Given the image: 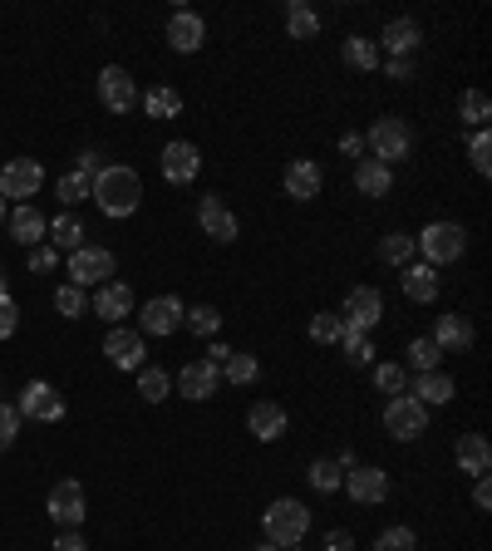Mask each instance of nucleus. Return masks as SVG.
<instances>
[{"mask_svg":"<svg viewBox=\"0 0 492 551\" xmlns=\"http://www.w3.org/2000/svg\"><path fill=\"white\" fill-rule=\"evenodd\" d=\"M89 197L99 202L104 217H133L143 207V178L128 163H104L89 183Z\"/></svg>","mask_w":492,"mask_h":551,"instance_id":"obj_1","label":"nucleus"},{"mask_svg":"<svg viewBox=\"0 0 492 551\" xmlns=\"http://www.w3.org/2000/svg\"><path fill=\"white\" fill-rule=\"evenodd\" d=\"M261 532H266V542H276V547H301L310 532L306 502H301V497H276V502H266Z\"/></svg>","mask_w":492,"mask_h":551,"instance_id":"obj_2","label":"nucleus"},{"mask_svg":"<svg viewBox=\"0 0 492 551\" xmlns=\"http://www.w3.org/2000/svg\"><path fill=\"white\" fill-rule=\"evenodd\" d=\"M365 148H369V158H379L384 168H394V163H404V158L414 153V133H409V123H404V119L384 114V119L369 123Z\"/></svg>","mask_w":492,"mask_h":551,"instance_id":"obj_3","label":"nucleus"},{"mask_svg":"<svg viewBox=\"0 0 492 551\" xmlns=\"http://www.w3.org/2000/svg\"><path fill=\"white\" fill-rule=\"evenodd\" d=\"M414 251H424V266H448V261H463L468 251V232L463 222H429L419 237H414Z\"/></svg>","mask_w":492,"mask_h":551,"instance_id":"obj_4","label":"nucleus"},{"mask_svg":"<svg viewBox=\"0 0 492 551\" xmlns=\"http://www.w3.org/2000/svg\"><path fill=\"white\" fill-rule=\"evenodd\" d=\"M384 433L399 438V443L424 438V433H429V409H424L419 399H409V394H394V399L384 404Z\"/></svg>","mask_w":492,"mask_h":551,"instance_id":"obj_5","label":"nucleus"},{"mask_svg":"<svg viewBox=\"0 0 492 551\" xmlns=\"http://www.w3.org/2000/svg\"><path fill=\"white\" fill-rule=\"evenodd\" d=\"M114 251L109 246H79V251H69V286H104V281H114Z\"/></svg>","mask_w":492,"mask_h":551,"instance_id":"obj_6","label":"nucleus"},{"mask_svg":"<svg viewBox=\"0 0 492 551\" xmlns=\"http://www.w3.org/2000/svg\"><path fill=\"white\" fill-rule=\"evenodd\" d=\"M20 419H40V424H60L64 419V394L50 384V379H30L20 389V404H15Z\"/></svg>","mask_w":492,"mask_h":551,"instance_id":"obj_7","label":"nucleus"},{"mask_svg":"<svg viewBox=\"0 0 492 551\" xmlns=\"http://www.w3.org/2000/svg\"><path fill=\"white\" fill-rule=\"evenodd\" d=\"M45 183V168L35 163V158H10L5 168H0V197L5 202H15V207H25L35 192Z\"/></svg>","mask_w":492,"mask_h":551,"instance_id":"obj_8","label":"nucleus"},{"mask_svg":"<svg viewBox=\"0 0 492 551\" xmlns=\"http://www.w3.org/2000/svg\"><path fill=\"white\" fill-rule=\"evenodd\" d=\"M45 512L60 522V532H74L84 517H89V497H84V483H74V478H64L50 488V502H45Z\"/></svg>","mask_w":492,"mask_h":551,"instance_id":"obj_9","label":"nucleus"},{"mask_svg":"<svg viewBox=\"0 0 492 551\" xmlns=\"http://www.w3.org/2000/svg\"><path fill=\"white\" fill-rule=\"evenodd\" d=\"M379 320H384V296H379L374 286H355V291L345 296L340 325H345V330H355V335H369Z\"/></svg>","mask_w":492,"mask_h":551,"instance_id":"obj_10","label":"nucleus"},{"mask_svg":"<svg viewBox=\"0 0 492 551\" xmlns=\"http://www.w3.org/2000/svg\"><path fill=\"white\" fill-rule=\"evenodd\" d=\"M99 104H104L109 114L138 109V84H133V74H128L123 64H109V69L99 74Z\"/></svg>","mask_w":492,"mask_h":551,"instance_id":"obj_11","label":"nucleus"},{"mask_svg":"<svg viewBox=\"0 0 492 551\" xmlns=\"http://www.w3.org/2000/svg\"><path fill=\"white\" fill-rule=\"evenodd\" d=\"M197 227H202V232H207L212 242H227V246L242 237V227H237V212H232V207H227V202H222L217 192L197 202Z\"/></svg>","mask_w":492,"mask_h":551,"instance_id":"obj_12","label":"nucleus"},{"mask_svg":"<svg viewBox=\"0 0 492 551\" xmlns=\"http://www.w3.org/2000/svg\"><path fill=\"white\" fill-rule=\"evenodd\" d=\"M340 488L350 492V502L374 507V502H384V497H389V473H384V468H369V463H355V468L345 473V483H340Z\"/></svg>","mask_w":492,"mask_h":551,"instance_id":"obj_13","label":"nucleus"},{"mask_svg":"<svg viewBox=\"0 0 492 551\" xmlns=\"http://www.w3.org/2000/svg\"><path fill=\"white\" fill-rule=\"evenodd\" d=\"M183 315H187V306L178 301V296H153L148 306H143V330L138 335H178L183 330Z\"/></svg>","mask_w":492,"mask_h":551,"instance_id":"obj_14","label":"nucleus"},{"mask_svg":"<svg viewBox=\"0 0 492 551\" xmlns=\"http://www.w3.org/2000/svg\"><path fill=\"white\" fill-rule=\"evenodd\" d=\"M197 173H202V153H197V143L173 138V143L163 148V178H168L173 187H187Z\"/></svg>","mask_w":492,"mask_h":551,"instance_id":"obj_15","label":"nucleus"},{"mask_svg":"<svg viewBox=\"0 0 492 551\" xmlns=\"http://www.w3.org/2000/svg\"><path fill=\"white\" fill-rule=\"evenodd\" d=\"M168 45H173L178 55H197V50L207 45V20H202L197 10H173V15H168Z\"/></svg>","mask_w":492,"mask_h":551,"instance_id":"obj_16","label":"nucleus"},{"mask_svg":"<svg viewBox=\"0 0 492 551\" xmlns=\"http://www.w3.org/2000/svg\"><path fill=\"white\" fill-rule=\"evenodd\" d=\"M379 40H384V55H389V60H414V50L424 45V25L409 20V15H399V20L384 25ZM379 40H374V45H379Z\"/></svg>","mask_w":492,"mask_h":551,"instance_id":"obj_17","label":"nucleus"},{"mask_svg":"<svg viewBox=\"0 0 492 551\" xmlns=\"http://www.w3.org/2000/svg\"><path fill=\"white\" fill-rule=\"evenodd\" d=\"M429 340L438 345V355H468L473 350V320L468 315H438Z\"/></svg>","mask_w":492,"mask_h":551,"instance_id":"obj_18","label":"nucleus"},{"mask_svg":"<svg viewBox=\"0 0 492 551\" xmlns=\"http://www.w3.org/2000/svg\"><path fill=\"white\" fill-rule=\"evenodd\" d=\"M281 183H286V197L310 202V197H320L325 173H320V163H315V158H291V163H286V173H281Z\"/></svg>","mask_w":492,"mask_h":551,"instance_id":"obj_19","label":"nucleus"},{"mask_svg":"<svg viewBox=\"0 0 492 551\" xmlns=\"http://www.w3.org/2000/svg\"><path fill=\"white\" fill-rule=\"evenodd\" d=\"M404 394H409V399H419L424 409H443V404H453L458 384H453V374H443V369H429V374H414V384H409Z\"/></svg>","mask_w":492,"mask_h":551,"instance_id":"obj_20","label":"nucleus"},{"mask_svg":"<svg viewBox=\"0 0 492 551\" xmlns=\"http://www.w3.org/2000/svg\"><path fill=\"white\" fill-rule=\"evenodd\" d=\"M104 355H109V365L114 369H143V355H148V345H143V335L138 330H109V340H104Z\"/></svg>","mask_w":492,"mask_h":551,"instance_id":"obj_21","label":"nucleus"},{"mask_svg":"<svg viewBox=\"0 0 492 551\" xmlns=\"http://www.w3.org/2000/svg\"><path fill=\"white\" fill-rule=\"evenodd\" d=\"M178 389H183V399L202 404V399H212V394L222 389V369L207 365V360H192V365H183V374H178Z\"/></svg>","mask_w":492,"mask_h":551,"instance_id":"obj_22","label":"nucleus"},{"mask_svg":"<svg viewBox=\"0 0 492 551\" xmlns=\"http://www.w3.org/2000/svg\"><path fill=\"white\" fill-rule=\"evenodd\" d=\"M286 409L281 404H271V399H256L251 409H246V429H251V438H261V443H276L281 433H286Z\"/></svg>","mask_w":492,"mask_h":551,"instance_id":"obj_23","label":"nucleus"},{"mask_svg":"<svg viewBox=\"0 0 492 551\" xmlns=\"http://www.w3.org/2000/svg\"><path fill=\"white\" fill-rule=\"evenodd\" d=\"M453 458H458V468L473 473V478H488L492 473V443L483 433H463L458 448H453Z\"/></svg>","mask_w":492,"mask_h":551,"instance_id":"obj_24","label":"nucleus"},{"mask_svg":"<svg viewBox=\"0 0 492 551\" xmlns=\"http://www.w3.org/2000/svg\"><path fill=\"white\" fill-rule=\"evenodd\" d=\"M399 286H404V296H409L414 306H433V301H438V271L424 266V261H409L404 276H399Z\"/></svg>","mask_w":492,"mask_h":551,"instance_id":"obj_25","label":"nucleus"},{"mask_svg":"<svg viewBox=\"0 0 492 551\" xmlns=\"http://www.w3.org/2000/svg\"><path fill=\"white\" fill-rule=\"evenodd\" d=\"M5 227H10V237L25 246V251H30V246H40V242H45V232H50V222H45V217H40L30 202H25V207H10Z\"/></svg>","mask_w":492,"mask_h":551,"instance_id":"obj_26","label":"nucleus"},{"mask_svg":"<svg viewBox=\"0 0 492 551\" xmlns=\"http://www.w3.org/2000/svg\"><path fill=\"white\" fill-rule=\"evenodd\" d=\"M94 315H104L109 325H119L123 315H133V286L123 281H104L99 296H94Z\"/></svg>","mask_w":492,"mask_h":551,"instance_id":"obj_27","label":"nucleus"},{"mask_svg":"<svg viewBox=\"0 0 492 551\" xmlns=\"http://www.w3.org/2000/svg\"><path fill=\"white\" fill-rule=\"evenodd\" d=\"M355 187H360V197H389L394 168H384L379 158H360V163H355Z\"/></svg>","mask_w":492,"mask_h":551,"instance_id":"obj_28","label":"nucleus"},{"mask_svg":"<svg viewBox=\"0 0 492 551\" xmlns=\"http://www.w3.org/2000/svg\"><path fill=\"white\" fill-rule=\"evenodd\" d=\"M138 109H143L148 119H178V114H183V94L168 89V84H158V89L138 94Z\"/></svg>","mask_w":492,"mask_h":551,"instance_id":"obj_29","label":"nucleus"},{"mask_svg":"<svg viewBox=\"0 0 492 551\" xmlns=\"http://www.w3.org/2000/svg\"><path fill=\"white\" fill-rule=\"evenodd\" d=\"M340 55H345V64H350V69H360V74H374V69L384 64V55H379V45H374L369 35H345V45H340Z\"/></svg>","mask_w":492,"mask_h":551,"instance_id":"obj_30","label":"nucleus"},{"mask_svg":"<svg viewBox=\"0 0 492 551\" xmlns=\"http://www.w3.org/2000/svg\"><path fill=\"white\" fill-rule=\"evenodd\" d=\"M286 35H291V40H315V35H320V15L310 10L306 0H291V5H286Z\"/></svg>","mask_w":492,"mask_h":551,"instance_id":"obj_31","label":"nucleus"},{"mask_svg":"<svg viewBox=\"0 0 492 551\" xmlns=\"http://www.w3.org/2000/svg\"><path fill=\"white\" fill-rule=\"evenodd\" d=\"M458 119L468 123V128H488V119H492L488 94H483V89H463V94H458Z\"/></svg>","mask_w":492,"mask_h":551,"instance_id":"obj_32","label":"nucleus"},{"mask_svg":"<svg viewBox=\"0 0 492 551\" xmlns=\"http://www.w3.org/2000/svg\"><path fill=\"white\" fill-rule=\"evenodd\" d=\"M306 478H310V488L315 492L330 497V492H340V483H345V468H340L335 458H315V463L306 468Z\"/></svg>","mask_w":492,"mask_h":551,"instance_id":"obj_33","label":"nucleus"},{"mask_svg":"<svg viewBox=\"0 0 492 551\" xmlns=\"http://www.w3.org/2000/svg\"><path fill=\"white\" fill-rule=\"evenodd\" d=\"M138 394H143L148 404H163V399L173 394V379H168V369H158V365H143V369H138Z\"/></svg>","mask_w":492,"mask_h":551,"instance_id":"obj_34","label":"nucleus"},{"mask_svg":"<svg viewBox=\"0 0 492 551\" xmlns=\"http://www.w3.org/2000/svg\"><path fill=\"white\" fill-rule=\"evenodd\" d=\"M50 246H55V251H79V246H84V222L69 217V212L55 217V222H50Z\"/></svg>","mask_w":492,"mask_h":551,"instance_id":"obj_35","label":"nucleus"},{"mask_svg":"<svg viewBox=\"0 0 492 551\" xmlns=\"http://www.w3.org/2000/svg\"><path fill=\"white\" fill-rule=\"evenodd\" d=\"M222 379H227V384H256V379H261V360H256V355H242V350H232V355H227V365H222Z\"/></svg>","mask_w":492,"mask_h":551,"instance_id":"obj_36","label":"nucleus"},{"mask_svg":"<svg viewBox=\"0 0 492 551\" xmlns=\"http://www.w3.org/2000/svg\"><path fill=\"white\" fill-rule=\"evenodd\" d=\"M379 261H384V266H399V271H404V266L414 261V237H409V232H389V237L379 242Z\"/></svg>","mask_w":492,"mask_h":551,"instance_id":"obj_37","label":"nucleus"},{"mask_svg":"<svg viewBox=\"0 0 492 551\" xmlns=\"http://www.w3.org/2000/svg\"><path fill=\"white\" fill-rule=\"evenodd\" d=\"M340 350H345V365L350 369H369L374 365V355H379V350L369 345V335H355V330L340 335Z\"/></svg>","mask_w":492,"mask_h":551,"instance_id":"obj_38","label":"nucleus"},{"mask_svg":"<svg viewBox=\"0 0 492 551\" xmlns=\"http://www.w3.org/2000/svg\"><path fill=\"white\" fill-rule=\"evenodd\" d=\"M183 325H187V335H202V340H212L217 330H222V310L217 306H192L183 315Z\"/></svg>","mask_w":492,"mask_h":551,"instance_id":"obj_39","label":"nucleus"},{"mask_svg":"<svg viewBox=\"0 0 492 551\" xmlns=\"http://www.w3.org/2000/svg\"><path fill=\"white\" fill-rule=\"evenodd\" d=\"M340 335H345V325H340V315H335V310L310 315V340H315V345H340Z\"/></svg>","mask_w":492,"mask_h":551,"instance_id":"obj_40","label":"nucleus"},{"mask_svg":"<svg viewBox=\"0 0 492 551\" xmlns=\"http://www.w3.org/2000/svg\"><path fill=\"white\" fill-rule=\"evenodd\" d=\"M404 355H409V369H414V374H429V369H438V360H443V355H438V345H433L429 335L409 340V350H404Z\"/></svg>","mask_w":492,"mask_h":551,"instance_id":"obj_41","label":"nucleus"},{"mask_svg":"<svg viewBox=\"0 0 492 551\" xmlns=\"http://www.w3.org/2000/svg\"><path fill=\"white\" fill-rule=\"evenodd\" d=\"M374 369V389H379V394H404V389H409V369L404 365H389V360H384V365H369Z\"/></svg>","mask_w":492,"mask_h":551,"instance_id":"obj_42","label":"nucleus"},{"mask_svg":"<svg viewBox=\"0 0 492 551\" xmlns=\"http://www.w3.org/2000/svg\"><path fill=\"white\" fill-rule=\"evenodd\" d=\"M374 551H419V532L414 527H384L374 537Z\"/></svg>","mask_w":492,"mask_h":551,"instance_id":"obj_43","label":"nucleus"},{"mask_svg":"<svg viewBox=\"0 0 492 551\" xmlns=\"http://www.w3.org/2000/svg\"><path fill=\"white\" fill-rule=\"evenodd\" d=\"M468 158H473V173H478V178H492V133H488V128H478V133H473Z\"/></svg>","mask_w":492,"mask_h":551,"instance_id":"obj_44","label":"nucleus"},{"mask_svg":"<svg viewBox=\"0 0 492 551\" xmlns=\"http://www.w3.org/2000/svg\"><path fill=\"white\" fill-rule=\"evenodd\" d=\"M89 183H94V178L74 168V173H64L60 183H55V192H60V202H64V207H74V202H84V197H89Z\"/></svg>","mask_w":492,"mask_h":551,"instance_id":"obj_45","label":"nucleus"},{"mask_svg":"<svg viewBox=\"0 0 492 551\" xmlns=\"http://www.w3.org/2000/svg\"><path fill=\"white\" fill-rule=\"evenodd\" d=\"M84 306H89V301H84V291H79V286H60V291H55V310L69 315V320H79Z\"/></svg>","mask_w":492,"mask_h":551,"instance_id":"obj_46","label":"nucleus"},{"mask_svg":"<svg viewBox=\"0 0 492 551\" xmlns=\"http://www.w3.org/2000/svg\"><path fill=\"white\" fill-rule=\"evenodd\" d=\"M20 330V306H15V296H0V340H10Z\"/></svg>","mask_w":492,"mask_h":551,"instance_id":"obj_47","label":"nucleus"},{"mask_svg":"<svg viewBox=\"0 0 492 551\" xmlns=\"http://www.w3.org/2000/svg\"><path fill=\"white\" fill-rule=\"evenodd\" d=\"M15 433H20V414H15V404H0V453L15 443Z\"/></svg>","mask_w":492,"mask_h":551,"instance_id":"obj_48","label":"nucleus"},{"mask_svg":"<svg viewBox=\"0 0 492 551\" xmlns=\"http://www.w3.org/2000/svg\"><path fill=\"white\" fill-rule=\"evenodd\" d=\"M60 266V251L50 242H40V246H30V271H55Z\"/></svg>","mask_w":492,"mask_h":551,"instance_id":"obj_49","label":"nucleus"},{"mask_svg":"<svg viewBox=\"0 0 492 551\" xmlns=\"http://www.w3.org/2000/svg\"><path fill=\"white\" fill-rule=\"evenodd\" d=\"M384 74H389L394 84H409V79H414V60H384Z\"/></svg>","mask_w":492,"mask_h":551,"instance_id":"obj_50","label":"nucleus"},{"mask_svg":"<svg viewBox=\"0 0 492 551\" xmlns=\"http://www.w3.org/2000/svg\"><path fill=\"white\" fill-rule=\"evenodd\" d=\"M340 153L345 158H360L365 153V133H340Z\"/></svg>","mask_w":492,"mask_h":551,"instance_id":"obj_51","label":"nucleus"},{"mask_svg":"<svg viewBox=\"0 0 492 551\" xmlns=\"http://www.w3.org/2000/svg\"><path fill=\"white\" fill-rule=\"evenodd\" d=\"M325 551H355V537H350L345 527H335V532L325 537Z\"/></svg>","mask_w":492,"mask_h":551,"instance_id":"obj_52","label":"nucleus"},{"mask_svg":"<svg viewBox=\"0 0 492 551\" xmlns=\"http://www.w3.org/2000/svg\"><path fill=\"white\" fill-rule=\"evenodd\" d=\"M473 507H478V512H488V507H492V483H488V478H478V483H473Z\"/></svg>","mask_w":492,"mask_h":551,"instance_id":"obj_53","label":"nucleus"},{"mask_svg":"<svg viewBox=\"0 0 492 551\" xmlns=\"http://www.w3.org/2000/svg\"><path fill=\"white\" fill-rule=\"evenodd\" d=\"M55 551H89V542H84V537H79V527H74V532H60Z\"/></svg>","mask_w":492,"mask_h":551,"instance_id":"obj_54","label":"nucleus"},{"mask_svg":"<svg viewBox=\"0 0 492 551\" xmlns=\"http://www.w3.org/2000/svg\"><path fill=\"white\" fill-rule=\"evenodd\" d=\"M99 168H104V158H99L94 148H89V153H79V173H89V178H94Z\"/></svg>","mask_w":492,"mask_h":551,"instance_id":"obj_55","label":"nucleus"},{"mask_svg":"<svg viewBox=\"0 0 492 551\" xmlns=\"http://www.w3.org/2000/svg\"><path fill=\"white\" fill-rule=\"evenodd\" d=\"M227 355H232V350H227V345H217V340H212V345H207V365H227Z\"/></svg>","mask_w":492,"mask_h":551,"instance_id":"obj_56","label":"nucleus"},{"mask_svg":"<svg viewBox=\"0 0 492 551\" xmlns=\"http://www.w3.org/2000/svg\"><path fill=\"white\" fill-rule=\"evenodd\" d=\"M335 463H340V468H345V473H350V468H355V463H360V458H355V448H340V453H335Z\"/></svg>","mask_w":492,"mask_h":551,"instance_id":"obj_57","label":"nucleus"},{"mask_svg":"<svg viewBox=\"0 0 492 551\" xmlns=\"http://www.w3.org/2000/svg\"><path fill=\"white\" fill-rule=\"evenodd\" d=\"M0 296H10V276H5V266H0Z\"/></svg>","mask_w":492,"mask_h":551,"instance_id":"obj_58","label":"nucleus"},{"mask_svg":"<svg viewBox=\"0 0 492 551\" xmlns=\"http://www.w3.org/2000/svg\"><path fill=\"white\" fill-rule=\"evenodd\" d=\"M5 217H10V202H5V197H0V227H5Z\"/></svg>","mask_w":492,"mask_h":551,"instance_id":"obj_59","label":"nucleus"},{"mask_svg":"<svg viewBox=\"0 0 492 551\" xmlns=\"http://www.w3.org/2000/svg\"><path fill=\"white\" fill-rule=\"evenodd\" d=\"M256 551H281V547H276V542H261V547H256Z\"/></svg>","mask_w":492,"mask_h":551,"instance_id":"obj_60","label":"nucleus"},{"mask_svg":"<svg viewBox=\"0 0 492 551\" xmlns=\"http://www.w3.org/2000/svg\"><path fill=\"white\" fill-rule=\"evenodd\" d=\"M281 551H296V547H281Z\"/></svg>","mask_w":492,"mask_h":551,"instance_id":"obj_61","label":"nucleus"}]
</instances>
